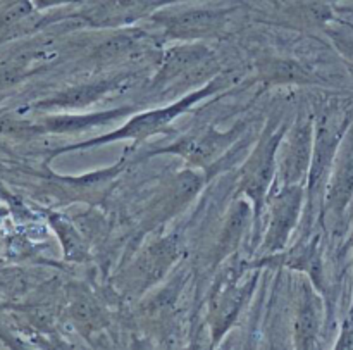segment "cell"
Segmentation results:
<instances>
[{"label": "cell", "mask_w": 353, "mask_h": 350, "mask_svg": "<svg viewBox=\"0 0 353 350\" xmlns=\"http://www.w3.org/2000/svg\"><path fill=\"white\" fill-rule=\"evenodd\" d=\"M221 88V81H212L209 83L203 88L195 90L193 93L186 95L185 99L178 100V102L171 104L168 107H161V109H154L148 110V113L138 114V116L131 117L123 128L119 130L112 131V133L102 135V137H97L93 140L85 142V144H76L71 145V147H65L64 150H72V148H86V147H95V145H102V144H112L116 140H134V142H141L145 138L152 137V135H157L161 131H164L179 114H183L185 110H188L190 107L195 106L196 102H200L205 97L212 95L216 90Z\"/></svg>", "instance_id": "cell-1"}, {"label": "cell", "mask_w": 353, "mask_h": 350, "mask_svg": "<svg viewBox=\"0 0 353 350\" xmlns=\"http://www.w3.org/2000/svg\"><path fill=\"white\" fill-rule=\"evenodd\" d=\"M285 128L274 130L272 126L265 128L261 140L255 145L254 152L247 159L243 171H241V192L254 204L255 221L261 217V211L264 209L265 197L274 185L276 166H278V150L285 138Z\"/></svg>", "instance_id": "cell-2"}, {"label": "cell", "mask_w": 353, "mask_h": 350, "mask_svg": "<svg viewBox=\"0 0 353 350\" xmlns=\"http://www.w3.org/2000/svg\"><path fill=\"white\" fill-rule=\"evenodd\" d=\"M312 124L309 121H299L288 140L285 142L283 138L276 166V179L281 183L279 186L303 185L307 182L312 162Z\"/></svg>", "instance_id": "cell-3"}, {"label": "cell", "mask_w": 353, "mask_h": 350, "mask_svg": "<svg viewBox=\"0 0 353 350\" xmlns=\"http://www.w3.org/2000/svg\"><path fill=\"white\" fill-rule=\"evenodd\" d=\"M240 133L241 124L228 131H219L214 126H207L203 130L193 131V133L179 138L171 147L161 148L155 154H174L186 159L196 168H207L216 159H219V155H223L233 145V142H236Z\"/></svg>", "instance_id": "cell-4"}, {"label": "cell", "mask_w": 353, "mask_h": 350, "mask_svg": "<svg viewBox=\"0 0 353 350\" xmlns=\"http://www.w3.org/2000/svg\"><path fill=\"white\" fill-rule=\"evenodd\" d=\"M303 206V185L281 186L271 199V216L264 235L262 249L269 254L278 252L288 244L296 228Z\"/></svg>", "instance_id": "cell-5"}, {"label": "cell", "mask_w": 353, "mask_h": 350, "mask_svg": "<svg viewBox=\"0 0 353 350\" xmlns=\"http://www.w3.org/2000/svg\"><path fill=\"white\" fill-rule=\"evenodd\" d=\"M181 242L176 235L161 238L148 245L137 259L131 271L130 286L134 292H143L165 276L171 266L178 261Z\"/></svg>", "instance_id": "cell-6"}, {"label": "cell", "mask_w": 353, "mask_h": 350, "mask_svg": "<svg viewBox=\"0 0 353 350\" xmlns=\"http://www.w3.org/2000/svg\"><path fill=\"white\" fill-rule=\"evenodd\" d=\"M212 61L214 57L209 48L200 45H181L171 48L162 61L154 86L161 88L181 79L188 81L190 76L200 75L203 69L209 68V64H212Z\"/></svg>", "instance_id": "cell-7"}, {"label": "cell", "mask_w": 353, "mask_h": 350, "mask_svg": "<svg viewBox=\"0 0 353 350\" xmlns=\"http://www.w3.org/2000/svg\"><path fill=\"white\" fill-rule=\"evenodd\" d=\"M119 88L117 79H103V81L88 83V85L71 86V88L59 92L52 95L50 99H45L38 104L40 109H64V110H76L86 109L93 102L102 100L107 93L114 92Z\"/></svg>", "instance_id": "cell-8"}, {"label": "cell", "mask_w": 353, "mask_h": 350, "mask_svg": "<svg viewBox=\"0 0 353 350\" xmlns=\"http://www.w3.org/2000/svg\"><path fill=\"white\" fill-rule=\"evenodd\" d=\"M202 183L203 178L195 171H185L179 176H176L169 183V188L165 190L164 195L161 197L162 200L155 204L154 213L150 214L152 223H161V221H165L168 217L174 216L190 199L196 195Z\"/></svg>", "instance_id": "cell-9"}, {"label": "cell", "mask_w": 353, "mask_h": 350, "mask_svg": "<svg viewBox=\"0 0 353 350\" xmlns=\"http://www.w3.org/2000/svg\"><path fill=\"white\" fill-rule=\"evenodd\" d=\"M128 113H130V109H110L92 114H57V116H50L43 119L40 130L57 135L79 133V131H90L95 130V128L105 126V124L119 119L121 116Z\"/></svg>", "instance_id": "cell-10"}, {"label": "cell", "mask_w": 353, "mask_h": 350, "mask_svg": "<svg viewBox=\"0 0 353 350\" xmlns=\"http://www.w3.org/2000/svg\"><path fill=\"white\" fill-rule=\"evenodd\" d=\"M248 290L250 289L247 285H226L214 295L212 304H210V323H212L214 338H219V335H223L236 320Z\"/></svg>", "instance_id": "cell-11"}, {"label": "cell", "mask_w": 353, "mask_h": 350, "mask_svg": "<svg viewBox=\"0 0 353 350\" xmlns=\"http://www.w3.org/2000/svg\"><path fill=\"white\" fill-rule=\"evenodd\" d=\"M219 12L212 10H188L178 16L165 17V28L174 38H199L219 28Z\"/></svg>", "instance_id": "cell-12"}, {"label": "cell", "mask_w": 353, "mask_h": 350, "mask_svg": "<svg viewBox=\"0 0 353 350\" xmlns=\"http://www.w3.org/2000/svg\"><path fill=\"white\" fill-rule=\"evenodd\" d=\"M321 324V304L316 293L305 286L300 307L295 318V342L296 347L309 349L314 345Z\"/></svg>", "instance_id": "cell-13"}, {"label": "cell", "mask_w": 353, "mask_h": 350, "mask_svg": "<svg viewBox=\"0 0 353 350\" xmlns=\"http://www.w3.org/2000/svg\"><path fill=\"white\" fill-rule=\"evenodd\" d=\"M248 220V207L247 204L240 202L236 207H234L233 214H231L230 221L226 223V228L223 231V238H221L219 244V251H221V257L228 255L231 252V249L236 247V244L240 242L241 235L245 231V224H247Z\"/></svg>", "instance_id": "cell-14"}, {"label": "cell", "mask_w": 353, "mask_h": 350, "mask_svg": "<svg viewBox=\"0 0 353 350\" xmlns=\"http://www.w3.org/2000/svg\"><path fill=\"white\" fill-rule=\"evenodd\" d=\"M52 224H54L55 230L59 231V237H61L62 244H64L65 257L83 259L85 247H83L81 238H79V235L76 233V230L72 228V224H69L68 221L62 220V217H57V216L52 220Z\"/></svg>", "instance_id": "cell-15"}, {"label": "cell", "mask_w": 353, "mask_h": 350, "mask_svg": "<svg viewBox=\"0 0 353 350\" xmlns=\"http://www.w3.org/2000/svg\"><path fill=\"white\" fill-rule=\"evenodd\" d=\"M74 321L83 328H97L102 323V311L90 297L83 295L74 300L71 307Z\"/></svg>", "instance_id": "cell-16"}, {"label": "cell", "mask_w": 353, "mask_h": 350, "mask_svg": "<svg viewBox=\"0 0 353 350\" xmlns=\"http://www.w3.org/2000/svg\"><path fill=\"white\" fill-rule=\"evenodd\" d=\"M34 6L40 7V9H43V7H50V6H55V3H62V2H68V0H33Z\"/></svg>", "instance_id": "cell-17"}, {"label": "cell", "mask_w": 353, "mask_h": 350, "mask_svg": "<svg viewBox=\"0 0 353 350\" xmlns=\"http://www.w3.org/2000/svg\"><path fill=\"white\" fill-rule=\"evenodd\" d=\"M345 48H348V50H350L352 54H353V45H352V47H345Z\"/></svg>", "instance_id": "cell-18"}, {"label": "cell", "mask_w": 353, "mask_h": 350, "mask_svg": "<svg viewBox=\"0 0 353 350\" xmlns=\"http://www.w3.org/2000/svg\"><path fill=\"white\" fill-rule=\"evenodd\" d=\"M2 214H3V209H2V207H0V216H2Z\"/></svg>", "instance_id": "cell-19"}]
</instances>
